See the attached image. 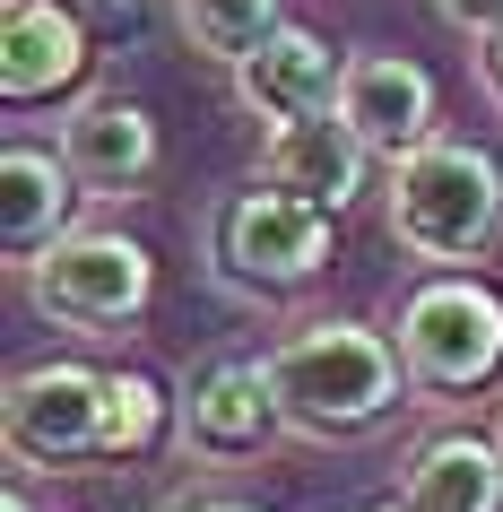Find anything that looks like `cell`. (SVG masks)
I'll use <instances>...</instances> for the list:
<instances>
[{
    "label": "cell",
    "mask_w": 503,
    "mask_h": 512,
    "mask_svg": "<svg viewBox=\"0 0 503 512\" xmlns=\"http://www.w3.org/2000/svg\"><path fill=\"white\" fill-rule=\"evenodd\" d=\"M269 382H278L287 434H304V443H365L417 391L399 339L365 322H295L269 348Z\"/></svg>",
    "instance_id": "cell-1"
},
{
    "label": "cell",
    "mask_w": 503,
    "mask_h": 512,
    "mask_svg": "<svg viewBox=\"0 0 503 512\" xmlns=\"http://www.w3.org/2000/svg\"><path fill=\"white\" fill-rule=\"evenodd\" d=\"M382 217H391V243L399 252H417L434 270H460L477 261L486 243L503 235V165L469 139H425L408 157L391 165V183H382Z\"/></svg>",
    "instance_id": "cell-2"
},
{
    "label": "cell",
    "mask_w": 503,
    "mask_h": 512,
    "mask_svg": "<svg viewBox=\"0 0 503 512\" xmlns=\"http://www.w3.org/2000/svg\"><path fill=\"white\" fill-rule=\"evenodd\" d=\"M27 304L44 313L53 330H79V339H113L122 322L148 313L157 296V252L131 235H113V226H70V235L27 261Z\"/></svg>",
    "instance_id": "cell-3"
},
{
    "label": "cell",
    "mask_w": 503,
    "mask_h": 512,
    "mask_svg": "<svg viewBox=\"0 0 503 512\" xmlns=\"http://www.w3.org/2000/svg\"><path fill=\"white\" fill-rule=\"evenodd\" d=\"M399 356L425 400H460L503 374V296L469 270H434L399 304Z\"/></svg>",
    "instance_id": "cell-4"
},
{
    "label": "cell",
    "mask_w": 503,
    "mask_h": 512,
    "mask_svg": "<svg viewBox=\"0 0 503 512\" xmlns=\"http://www.w3.org/2000/svg\"><path fill=\"white\" fill-rule=\"evenodd\" d=\"M209 261L235 296H295L330 270V209L295 191H235L209 217Z\"/></svg>",
    "instance_id": "cell-5"
},
{
    "label": "cell",
    "mask_w": 503,
    "mask_h": 512,
    "mask_svg": "<svg viewBox=\"0 0 503 512\" xmlns=\"http://www.w3.org/2000/svg\"><path fill=\"white\" fill-rule=\"evenodd\" d=\"M174 434H183V452L209 460V469L261 460L269 443L287 434V408H278L269 356H235V348L200 356V365L174 382Z\"/></svg>",
    "instance_id": "cell-6"
},
{
    "label": "cell",
    "mask_w": 503,
    "mask_h": 512,
    "mask_svg": "<svg viewBox=\"0 0 503 512\" xmlns=\"http://www.w3.org/2000/svg\"><path fill=\"white\" fill-rule=\"evenodd\" d=\"M105 391L113 374L96 365H27L9 374V400H0V426H9V460L27 469H79V460H105Z\"/></svg>",
    "instance_id": "cell-7"
},
{
    "label": "cell",
    "mask_w": 503,
    "mask_h": 512,
    "mask_svg": "<svg viewBox=\"0 0 503 512\" xmlns=\"http://www.w3.org/2000/svg\"><path fill=\"white\" fill-rule=\"evenodd\" d=\"M87 18L70 0H0V96L9 105H53L87 79Z\"/></svg>",
    "instance_id": "cell-8"
},
{
    "label": "cell",
    "mask_w": 503,
    "mask_h": 512,
    "mask_svg": "<svg viewBox=\"0 0 503 512\" xmlns=\"http://www.w3.org/2000/svg\"><path fill=\"white\" fill-rule=\"evenodd\" d=\"M339 122L365 139L373 157H408L434 139V79H425L408 53H347L339 79Z\"/></svg>",
    "instance_id": "cell-9"
},
{
    "label": "cell",
    "mask_w": 503,
    "mask_h": 512,
    "mask_svg": "<svg viewBox=\"0 0 503 512\" xmlns=\"http://www.w3.org/2000/svg\"><path fill=\"white\" fill-rule=\"evenodd\" d=\"M61 157L87 183V200H122V191H148L165 148H157L148 105H131V96H79L70 122H61Z\"/></svg>",
    "instance_id": "cell-10"
},
{
    "label": "cell",
    "mask_w": 503,
    "mask_h": 512,
    "mask_svg": "<svg viewBox=\"0 0 503 512\" xmlns=\"http://www.w3.org/2000/svg\"><path fill=\"white\" fill-rule=\"evenodd\" d=\"M365 165H373V148L339 122V105L304 113V122H278V131L261 139V183L295 191V200H313V209H330V217L365 191Z\"/></svg>",
    "instance_id": "cell-11"
},
{
    "label": "cell",
    "mask_w": 503,
    "mask_h": 512,
    "mask_svg": "<svg viewBox=\"0 0 503 512\" xmlns=\"http://www.w3.org/2000/svg\"><path fill=\"white\" fill-rule=\"evenodd\" d=\"M339 79H347V61L330 53L313 27H278L252 61H235L243 113H261L269 131H278V122H304V113H330L339 105Z\"/></svg>",
    "instance_id": "cell-12"
},
{
    "label": "cell",
    "mask_w": 503,
    "mask_h": 512,
    "mask_svg": "<svg viewBox=\"0 0 503 512\" xmlns=\"http://www.w3.org/2000/svg\"><path fill=\"white\" fill-rule=\"evenodd\" d=\"M87 200V183L70 174V157L61 148H9L0 157V243H9V261L27 270V261H44L61 235H70V209Z\"/></svg>",
    "instance_id": "cell-13"
},
{
    "label": "cell",
    "mask_w": 503,
    "mask_h": 512,
    "mask_svg": "<svg viewBox=\"0 0 503 512\" xmlns=\"http://www.w3.org/2000/svg\"><path fill=\"white\" fill-rule=\"evenodd\" d=\"M408 512H503V443L495 434H434L399 486Z\"/></svg>",
    "instance_id": "cell-14"
},
{
    "label": "cell",
    "mask_w": 503,
    "mask_h": 512,
    "mask_svg": "<svg viewBox=\"0 0 503 512\" xmlns=\"http://www.w3.org/2000/svg\"><path fill=\"white\" fill-rule=\"evenodd\" d=\"M174 27L191 35V53H209V61L235 70V61H252L287 18H278V0H174Z\"/></svg>",
    "instance_id": "cell-15"
},
{
    "label": "cell",
    "mask_w": 503,
    "mask_h": 512,
    "mask_svg": "<svg viewBox=\"0 0 503 512\" xmlns=\"http://www.w3.org/2000/svg\"><path fill=\"white\" fill-rule=\"evenodd\" d=\"M165 426H174V400H165V382H148V374H113V391H105V460H139V452H157Z\"/></svg>",
    "instance_id": "cell-16"
},
{
    "label": "cell",
    "mask_w": 503,
    "mask_h": 512,
    "mask_svg": "<svg viewBox=\"0 0 503 512\" xmlns=\"http://www.w3.org/2000/svg\"><path fill=\"white\" fill-rule=\"evenodd\" d=\"M157 512H261V504H243V495H226V486H174Z\"/></svg>",
    "instance_id": "cell-17"
},
{
    "label": "cell",
    "mask_w": 503,
    "mask_h": 512,
    "mask_svg": "<svg viewBox=\"0 0 503 512\" xmlns=\"http://www.w3.org/2000/svg\"><path fill=\"white\" fill-rule=\"evenodd\" d=\"M434 9H443L451 27H469V35H495L503 27V0H434Z\"/></svg>",
    "instance_id": "cell-18"
},
{
    "label": "cell",
    "mask_w": 503,
    "mask_h": 512,
    "mask_svg": "<svg viewBox=\"0 0 503 512\" xmlns=\"http://www.w3.org/2000/svg\"><path fill=\"white\" fill-rule=\"evenodd\" d=\"M477 87L503 105V27H495V35H477Z\"/></svg>",
    "instance_id": "cell-19"
},
{
    "label": "cell",
    "mask_w": 503,
    "mask_h": 512,
    "mask_svg": "<svg viewBox=\"0 0 503 512\" xmlns=\"http://www.w3.org/2000/svg\"><path fill=\"white\" fill-rule=\"evenodd\" d=\"M9 512H27V495H9Z\"/></svg>",
    "instance_id": "cell-20"
},
{
    "label": "cell",
    "mask_w": 503,
    "mask_h": 512,
    "mask_svg": "<svg viewBox=\"0 0 503 512\" xmlns=\"http://www.w3.org/2000/svg\"><path fill=\"white\" fill-rule=\"evenodd\" d=\"M373 512H408V504H373Z\"/></svg>",
    "instance_id": "cell-21"
},
{
    "label": "cell",
    "mask_w": 503,
    "mask_h": 512,
    "mask_svg": "<svg viewBox=\"0 0 503 512\" xmlns=\"http://www.w3.org/2000/svg\"><path fill=\"white\" fill-rule=\"evenodd\" d=\"M495 443H503V417H495Z\"/></svg>",
    "instance_id": "cell-22"
}]
</instances>
